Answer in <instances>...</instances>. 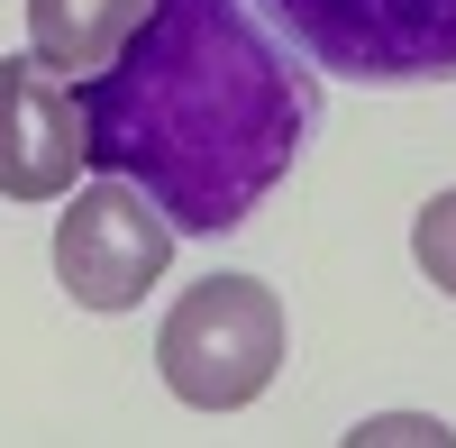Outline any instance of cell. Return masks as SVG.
Instances as JSON below:
<instances>
[{
  "label": "cell",
  "mask_w": 456,
  "mask_h": 448,
  "mask_svg": "<svg viewBox=\"0 0 456 448\" xmlns=\"http://www.w3.org/2000/svg\"><path fill=\"white\" fill-rule=\"evenodd\" d=\"M347 439H356V448H365V439H438V448H447L456 430H447V421H365V430H347Z\"/></svg>",
  "instance_id": "cell-8"
},
{
  "label": "cell",
  "mask_w": 456,
  "mask_h": 448,
  "mask_svg": "<svg viewBox=\"0 0 456 448\" xmlns=\"http://www.w3.org/2000/svg\"><path fill=\"white\" fill-rule=\"evenodd\" d=\"M411 256H420V275L438 293H456V183L420 202V220H411Z\"/></svg>",
  "instance_id": "cell-7"
},
{
  "label": "cell",
  "mask_w": 456,
  "mask_h": 448,
  "mask_svg": "<svg viewBox=\"0 0 456 448\" xmlns=\"http://www.w3.org/2000/svg\"><path fill=\"white\" fill-rule=\"evenodd\" d=\"M146 0H28V55L55 73H101L137 37Z\"/></svg>",
  "instance_id": "cell-6"
},
{
  "label": "cell",
  "mask_w": 456,
  "mask_h": 448,
  "mask_svg": "<svg viewBox=\"0 0 456 448\" xmlns=\"http://www.w3.org/2000/svg\"><path fill=\"white\" fill-rule=\"evenodd\" d=\"M174 266V220L137 193V183L101 174L83 193H64L55 220V284L73 293L83 311H137L146 293L165 284Z\"/></svg>",
  "instance_id": "cell-4"
},
{
  "label": "cell",
  "mask_w": 456,
  "mask_h": 448,
  "mask_svg": "<svg viewBox=\"0 0 456 448\" xmlns=\"http://www.w3.org/2000/svg\"><path fill=\"white\" fill-rule=\"evenodd\" d=\"M73 92L83 165L137 183L174 238L256 220L320 129V64H301L247 0H146L137 37Z\"/></svg>",
  "instance_id": "cell-1"
},
{
  "label": "cell",
  "mask_w": 456,
  "mask_h": 448,
  "mask_svg": "<svg viewBox=\"0 0 456 448\" xmlns=\"http://www.w3.org/2000/svg\"><path fill=\"white\" fill-rule=\"evenodd\" d=\"M156 376L192 412H247L283 376V303L265 275H201L156 329Z\"/></svg>",
  "instance_id": "cell-2"
},
{
  "label": "cell",
  "mask_w": 456,
  "mask_h": 448,
  "mask_svg": "<svg viewBox=\"0 0 456 448\" xmlns=\"http://www.w3.org/2000/svg\"><path fill=\"white\" fill-rule=\"evenodd\" d=\"M283 46L347 83H456V0H247Z\"/></svg>",
  "instance_id": "cell-3"
},
{
  "label": "cell",
  "mask_w": 456,
  "mask_h": 448,
  "mask_svg": "<svg viewBox=\"0 0 456 448\" xmlns=\"http://www.w3.org/2000/svg\"><path fill=\"white\" fill-rule=\"evenodd\" d=\"M83 165V92L37 55H0V202H64Z\"/></svg>",
  "instance_id": "cell-5"
}]
</instances>
